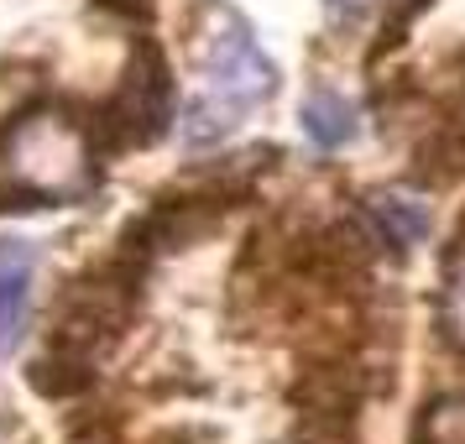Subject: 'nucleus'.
<instances>
[{
	"instance_id": "7ed1b4c3",
	"label": "nucleus",
	"mask_w": 465,
	"mask_h": 444,
	"mask_svg": "<svg viewBox=\"0 0 465 444\" xmlns=\"http://www.w3.org/2000/svg\"><path fill=\"white\" fill-rule=\"evenodd\" d=\"M142 277L147 261H136L131 252H115L110 261L89 267L84 277H74L58 298V314H53V335L47 345H58L68 356L100 360L126 335L131 314H136V298H142Z\"/></svg>"
},
{
	"instance_id": "423d86ee",
	"label": "nucleus",
	"mask_w": 465,
	"mask_h": 444,
	"mask_svg": "<svg viewBox=\"0 0 465 444\" xmlns=\"http://www.w3.org/2000/svg\"><path fill=\"white\" fill-rule=\"evenodd\" d=\"M366 220H371V235L387 241L392 252H408L429 235V210L419 199H402V193H371L366 199Z\"/></svg>"
},
{
	"instance_id": "f257e3e1",
	"label": "nucleus",
	"mask_w": 465,
	"mask_h": 444,
	"mask_svg": "<svg viewBox=\"0 0 465 444\" xmlns=\"http://www.w3.org/2000/svg\"><path fill=\"white\" fill-rule=\"evenodd\" d=\"M0 173L26 193V204H74L100 183L94 136L89 121H79L68 105L22 110L16 121L0 126Z\"/></svg>"
},
{
	"instance_id": "9d476101",
	"label": "nucleus",
	"mask_w": 465,
	"mask_h": 444,
	"mask_svg": "<svg viewBox=\"0 0 465 444\" xmlns=\"http://www.w3.org/2000/svg\"><path fill=\"white\" fill-rule=\"evenodd\" d=\"M68 444H121V419L110 408H84L68 419Z\"/></svg>"
},
{
	"instance_id": "f8f14e48",
	"label": "nucleus",
	"mask_w": 465,
	"mask_h": 444,
	"mask_svg": "<svg viewBox=\"0 0 465 444\" xmlns=\"http://www.w3.org/2000/svg\"><path fill=\"white\" fill-rule=\"evenodd\" d=\"M94 5H105V11H115V16H147L152 11L147 0H94Z\"/></svg>"
},
{
	"instance_id": "6e6552de",
	"label": "nucleus",
	"mask_w": 465,
	"mask_h": 444,
	"mask_svg": "<svg viewBox=\"0 0 465 444\" xmlns=\"http://www.w3.org/2000/svg\"><path fill=\"white\" fill-rule=\"evenodd\" d=\"M303 131L319 147H345L356 136V110L345 105V94H335V89H314L309 105H303Z\"/></svg>"
},
{
	"instance_id": "39448f33",
	"label": "nucleus",
	"mask_w": 465,
	"mask_h": 444,
	"mask_svg": "<svg viewBox=\"0 0 465 444\" xmlns=\"http://www.w3.org/2000/svg\"><path fill=\"white\" fill-rule=\"evenodd\" d=\"M32 267H37V256H32L26 241H0V356H5L26 330Z\"/></svg>"
},
{
	"instance_id": "20e7f679",
	"label": "nucleus",
	"mask_w": 465,
	"mask_h": 444,
	"mask_svg": "<svg viewBox=\"0 0 465 444\" xmlns=\"http://www.w3.org/2000/svg\"><path fill=\"white\" fill-rule=\"evenodd\" d=\"M173 126V68L168 53L142 37L131 47V64L121 74V89L105 100V110L94 115V147H152L163 131Z\"/></svg>"
},
{
	"instance_id": "0eeeda50",
	"label": "nucleus",
	"mask_w": 465,
	"mask_h": 444,
	"mask_svg": "<svg viewBox=\"0 0 465 444\" xmlns=\"http://www.w3.org/2000/svg\"><path fill=\"white\" fill-rule=\"evenodd\" d=\"M26 377H32V387H37L43 398H79V392L94 387V360L68 356V350H58V345H47V356L32 360Z\"/></svg>"
},
{
	"instance_id": "9b49d317",
	"label": "nucleus",
	"mask_w": 465,
	"mask_h": 444,
	"mask_svg": "<svg viewBox=\"0 0 465 444\" xmlns=\"http://www.w3.org/2000/svg\"><path fill=\"white\" fill-rule=\"evenodd\" d=\"M371 5H381V0H330V11H335V16H345V22H356V16H366Z\"/></svg>"
},
{
	"instance_id": "f03ea898",
	"label": "nucleus",
	"mask_w": 465,
	"mask_h": 444,
	"mask_svg": "<svg viewBox=\"0 0 465 444\" xmlns=\"http://www.w3.org/2000/svg\"><path fill=\"white\" fill-rule=\"evenodd\" d=\"M199 79H204V89L193 100L189 121H183V136L193 147L225 136L241 110H252L277 94V68L262 58V47L252 43L246 22L231 16V11H214L204 37H199Z\"/></svg>"
},
{
	"instance_id": "1a4fd4ad",
	"label": "nucleus",
	"mask_w": 465,
	"mask_h": 444,
	"mask_svg": "<svg viewBox=\"0 0 465 444\" xmlns=\"http://www.w3.org/2000/svg\"><path fill=\"white\" fill-rule=\"evenodd\" d=\"M440 324H444V340L455 350H465V252H455V267H450V282H444Z\"/></svg>"
}]
</instances>
